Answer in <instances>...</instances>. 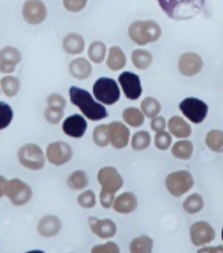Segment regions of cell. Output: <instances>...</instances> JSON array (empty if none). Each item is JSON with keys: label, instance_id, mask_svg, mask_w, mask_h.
<instances>
[{"label": "cell", "instance_id": "obj_33", "mask_svg": "<svg viewBox=\"0 0 223 253\" xmlns=\"http://www.w3.org/2000/svg\"><path fill=\"white\" fill-rule=\"evenodd\" d=\"M183 208L188 214H195L202 211L204 208V200L202 196L197 193L191 194L186 198V201L183 203Z\"/></svg>", "mask_w": 223, "mask_h": 253}, {"label": "cell", "instance_id": "obj_1", "mask_svg": "<svg viewBox=\"0 0 223 253\" xmlns=\"http://www.w3.org/2000/svg\"><path fill=\"white\" fill-rule=\"evenodd\" d=\"M71 102L79 108L86 118L91 121H99L108 117L106 108L95 101L91 94L86 89L72 86L69 89Z\"/></svg>", "mask_w": 223, "mask_h": 253}, {"label": "cell", "instance_id": "obj_37", "mask_svg": "<svg viewBox=\"0 0 223 253\" xmlns=\"http://www.w3.org/2000/svg\"><path fill=\"white\" fill-rule=\"evenodd\" d=\"M77 202H78L79 206L83 208V209H91L97 203L96 195H95L93 191L88 190V191H86V192L79 194L78 198H77Z\"/></svg>", "mask_w": 223, "mask_h": 253}, {"label": "cell", "instance_id": "obj_12", "mask_svg": "<svg viewBox=\"0 0 223 253\" xmlns=\"http://www.w3.org/2000/svg\"><path fill=\"white\" fill-rule=\"evenodd\" d=\"M190 237L194 245L199 247L210 244L215 238V231L206 222H196L191 226Z\"/></svg>", "mask_w": 223, "mask_h": 253}, {"label": "cell", "instance_id": "obj_32", "mask_svg": "<svg viewBox=\"0 0 223 253\" xmlns=\"http://www.w3.org/2000/svg\"><path fill=\"white\" fill-rule=\"evenodd\" d=\"M67 184L71 189L76 191L85 189L88 184V175L81 170L74 171L67 179Z\"/></svg>", "mask_w": 223, "mask_h": 253}, {"label": "cell", "instance_id": "obj_44", "mask_svg": "<svg viewBox=\"0 0 223 253\" xmlns=\"http://www.w3.org/2000/svg\"><path fill=\"white\" fill-rule=\"evenodd\" d=\"M151 128L153 129V131L158 132V131H162L165 129L166 126V122H165V119L163 117H155L153 118L152 122L150 124Z\"/></svg>", "mask_w": 223, "mask_h": 253}, {"label": "cell", "instance_id": "obj_43", "mask_svg": "<svg viewBox=\"0 0 223 253\" xmlns=\"http://www.w3.org/2000/svg\"><path fill=\"white\" fill-rule=\"evenodd\" d=\"M100 203L105 209H110L113 202H114V193H110V192H100Z\"/></svg>", "mask_w": 223, "mask_h": 253}, {"label": "cell", "instance_id": "obj_36", "mask_svg": "<svg viewBox=\"0 0 223 253\" xmlns=\"http://www.w3.org/2000/svg\"><path fill=\"white\" fill-rule=\"evenodd\" d=\"M14 118V111L11 106L5 102H0V131L10 126Z\"/></svg>", "mask_w": 223, "mask_h": 253}, {"label": "cell", "instance_id": "obj_30", "mask_svg": "<svg viewBox=\"0 0 223 253\" xmlns=\"http://www.w3.org/2000/svg\"><path fill=\"white\" fill-rule=\"evenodd\" d=\"M123 119L129 126L140 127L144 124V114L136 108H128L122 113Z\"/></svg>", "mask_w": 223, "mask_h": 253}, {"label": "cell", "instance_id": "obj_6", "mask_svg": "<svg viewBox=\"0 0 223 253\" xmlns=\"http://www.w3.org/2000/svg\"><path fill=\"white\" fill-rule=\"evenodd\" d=\"M5 195L14 206H24L33 197V190L27 183L14 178L8 181Z\"/></svg>", "mask_w": 223, "mask_h": 253}, {"label": "cell", "instance_id": "obj_29", "mask_svg": "<svg viewBox=\"0 0 223 253\" xmlns=\"http://www.w3.org/2000/svg\"><path fill=\"white\" fill-rule=\"evenodd\" d=\"M206 145L210 150L214 152H223V131L212 130L210 131L205 139Z\"/></svg>", "mask_w": 223, "mask_h": 253}, {"label": "cell", "instance_id": "obj_21", "mask_svg": "<svg viewBox=\"0 0 223 253\" xmlns=\"http://www.w3.org/2000/svg\"><path fill=\"white\" fill-rule=\"evenodd\" d=\"M63 48L70 55H78L85 48V41L81 35L72 33L67 34L63 40Z\"/></svg>", "mask_w": 223, "mask_h": 253}, {"label": "cell", "instance_id": "obj_16", "mask_svg": "<svg viewBox=\"0 0 223 253\" xmlns=\"http://www.w3.org/2000/svg\"><path fill=\"white\" fill-rule=\"evenodd\" d=\"M62 128L66 135L75 139H79L81 138L87 131L88 123L82 116L74 114L65 119L63 123Z\"/></svg>", "mask_w": 223, "mask_h": 253}, {"label": "cell", "instance_id": "obj_4", "mask_svg": "<svg viewBox=\"0 0 223 253\" xmlns=\"http://www.w3.org/2000/svg\"><path fill=\"white\" fill-rule=\"evenodd\" d=\"M19 162L26 169L37 171L45 166V156L41 149L33 143L23 146L18 151Z\"/></svg>", "mask_w": 223, "mask_h": 253}, {"label": "cell", "instance_id": "obj_11", "mask_svg": "<svg viewBox=\"0 0 223 253\" xmlns=\"http://www.w3.org/2000/svg\"><path fill=\"white\" fill-rule=\"evenodd\" d=\"M118 80L127 99L130 100L140 99L143 89L139 75L131 72H123Z\"/></svg>", "mask_w": 223, "mask_h": 253}, {"label": "cell", "instance_id": "obj_18", "mask_svg": "<svg viewBox=\"0 0 223 253\" xmlns=\"http://www.w3.org/2000/svg\"><path fill=\"white\" fill-rule=\"evenodd\" d=\"M61 228L62 223L60 219L57 216L52 215L44 216L37 224V231L39 235L46 238L56 236L60 232Z\"/></svg>", "mask_w": 223, "mask_h": 253}, {"label": "cell", "instance_id": "obj_47", "mask_svg": "<svg viewBox=\"0 0 223 253\" xmlns=\"http://www.w3.org/2000/svg\"><path fill=\"white\" fill-rule=\"evenodd\" d=\"M222 238H223V231H222Z\"/></svg>", "mask_w": 223, "mask_h": 253}, {"label": "cell", "instance_id": "obj_31", "mask_svg": "<svg viewBox=\"0 0 223 253\" xmlns=\"http://www.w3.org/2000/svg\"><path fill=\"white\" fill-rule=\"evenodd\" d=\"M141 110L147 118L153 119L157 117L161 111V104L153 97H147L141 102Z\"/></svg>", "mask_w": 223, "mask_h": 253}, {"label": "cell", "instance_id": "obj_13", "mask_svg": "<svg viewBox=\"0 0 223 253\" xmlns=\"http://www.w3.org/2000/svg\"><path fill=\"white\" fill-rule=\"evenodd\" d=\"M203 66L202 57L194 52L184 53L179 59V70L185 76H195L202 70Z\"/></svg>", "mask_w": 223, "mask_h": 253}, {"label": "cell", "instance_id": "obj_28", "mask_svg": "<svg viewBox=\"0 0 223 253\" xmlns=\"http://www.w3.org/2000/svg\"><path fill=\"white\" fill-rule=\"evenodd\" d=\"M88 57L95 64H100L104 61L107 55V46L102 42H94L88 47Z\"/></svg>", "mask_w": 223, "mask_h": 253}, {"label": "cell", "instance_id": "obj_7", "mask_svg": "<svg viewBox=\"0 0 223 253\" xmlns=\"http://www.w3.org/2000/svg\"><path fill=\"white\" fill-rule=\"evenodd\" d=\"M180 109L183 115L194 124L203 122L208 113L207 104L196 98H186L182 100L180 104Z\"/></svg>", "mask_w": 223, "mask_h": 253}, {"label": "cell", "instance_id": "obj_24", "mask_svg": "<svg viewBox=\"0 0 223 253\" xmlns=\"http://www.w3.org/2000/svg\"><path fill=\"white\" fill-rule=\"evenodd\" d=\"M131 60L136 68L146 70L153 63V55L145 49H135L132 52Z\"/></svg>", "mask_w": 223, "mask_h": 253}, {"label": "cell", "instance_id": "obj_17", "mask_svg": "<svg viewBox=\"0 0 223 253\" xmlns=\"http://www.w3.org/2000/svg\"><path fill=\"white\" fill-rule=\"evenodd\" d=\"M88 225L94 234L101 239H109L116 234V225L111 219H98L96 217L88 218Z\"/></svg>", "mask_w": 223, "mask_h": 253}, {"label": "cell", "instance_id": "obj_46", "mask_svg": "<svg viewBox=\"0 0 223 253\" xmlns=\"http://www.w3.org/2000/svg\"><path fill=\"white\" fill-rule=\"evenodd\" d=\"M198 253H223V246H218L216 248H204L198 251Z\"/></svg>", "mask_w": 223, "mask_h": 253}, {"label": "cell", "instance_id": "obj_5", "mask_svg": "<svg viewBox=\"0 0 223 253\" xmlns=\"http://www.w3.org/2000/svg\"><path fill=\"white\" fill-rule=\"evenodd\" d=\"M165 185L172 196L181 197L194 186V179L187 171H178L168 175Z\"/></svg>", "mask_w": 223, "mask_h": 253}, {"label": "cell", "instance_id": "obj_14", "mask_svg": "<svg viewBox=\"0 0 223 253\" xmlns=\"http://www.w3.org/2000/svg\"><path fill=\"white\" fill-rule=\"evenodd\" d=\"M110 143L115 149L126 148L130 141V130L121 122H112L108 125Z\"/></svg>", "mask_w": 223, "mask_h": 253}, {"label": "cell", "instance_id": "obj_40", "mask_svg": "<svg viewBox=\"0 0 223 253\" xmlns=\"http://www.w3.org/2000/svg\"><path fill=\"white\" fill-rule=\"evenodd\" d=\"M65 9L72 13H78L86 7L88 0H64Z\"/></svg>", "mask_w": 223, "mask_h": 253}, {"label": "cell", "instance_id": "obj_45", "mask_svg": "<svg viewBox=\"0 0 223 253\" xmlns=\"http://www.w3.org/2000/svg\"><path fill=\"white\" fill-rule=\"evenodd\" d=\"M7 181L6 179L0 175V199L5 195V191H6V186H7Z\"/></svg>", "mask_w": 223, "mask_h": 253}, {"label": "cell", "instance_id": "obj_3", "mask_svg": "<svg viewBox=\"0 0 223 253\" xmlns=\"http://www.w3.org/2000/svg\"><path fill=\"white\" fill-rule=\"evenodd\" d=\"M93 94L99 102L111 106L120 99L121 92L116 82L108 77H101L94 84Z\"/></svg>", "mask_w": 223, "mask_h": 253}, {"label": "cell", "instance_id": "obj_26", "mask_svg": "<svg viewBox=\"0 0 223 253\" xmlns=\"http://www.w3.org/2000/svg\"><path fill=\"white\" fill-rule=\"evenodd\" d=\"M194 151V145L190 141H181L176 142L172 149V153L180 160H187L190 159Z\"/></svg>", "mask_w": 223, "mask_h": 253}, {"label": "cell", "instance_id": "obj_41", "mask_svg": "<svg viewBox=\"0 0 223 253\" xmlns=\"http://www.w3.org/2000/svg\"><path fill=\"white\" fill-rule=\"evenodd\" d=\"M47 107L59 108L64 110L66 106V100L60 94L53 93L47 97Z\"/></svg>", "mask_w": 223, "mask_h": 253}, {"label": "cell", "instance_id": "obj_2", "mask_svg": "<svg viewBox=\"0 0 223 253\" xmlns=\"http://www.w3.org/2000/svg\"><path fill=\"white\" fill-rule=\"evenodd\" d=\"M128 33L132 42L145 46L157 42L162 35V29L154 21H136L130 24Z\"/></svg>", "mask_w": 223, "mask_h": 253}, {"label": "cell", "instance_id": "obj_27", "mask_svg": "<svg viewBox=\"0 0 223 253\" xmlns=\"http://www.w3.org/2000/svg\"><path fill=\"white\" fill-rule=\"evenodd\" d=\"M153 249V240L149 236H140L133 240L130 245V252L133 253H151Z\"/></svg>", "mask_w": 223, "mask_h": 253}, {"label": "cell", "instance_id": "obj_35", "mask_svg": "<svg viewBox=\"0 0 223 253\" xmlns=\"http://www.w3.org/2000/svg\"><path fill=\"white\" fill-rule=\"evenodd\" d=\"M93 141L99 147H106L110 143L108 126L100 125L94 129Z\"/></svg>", "mask_w": 223, "mask_h": 253}, {"label": "cell", "instance_id": "obj_23", "mask_svg": "<svg viewBox=\"0 0 223 253\" xmlns=\"http://www.w3.org/2000/svg\"><path fill=\"white\" fill-rule=\"evenodd\" d=\"M126 63L127 59L125 54L121 47L114 46L109 49L107 65L112 71L121 70L122 68H124Z\"/></svg>", "mask_w": 223, "mask_h": 253}, {"label": "cell", "instance_id": "obj_39", "mask_svg": "<svg viewBox=\"0 0 223 253\" xmlns=\"http://www.w3.org/2000/svg\"><path fill=\"white\" fill-rule=\"evenodd\" d=\"M45 118L47 122L52 125H57L60 123L62 118L64 117V110L59 108H50L47 107L44 113Z\"/></svg>", "mask_w": 223, "mask_h": 253}, {"label": "cell", "instance_id": "obj_22", "mask_svg": "<svg viewBox=\"0 0 223 253\" xmlns=\"http://www.w3.org/2000/svg\"><path fill=\"white\" fill-rule=\"evenodd\" d=\"M168 127L172 134L179 139L187 138L192 132L190 126L183 118L177 116L170 119Z\"/></svg>", "mask_w": 223, "mask_h": 253}, {"label": "cell", "instance_id": "obj_19", "mask_svg": "<svg viewBox=\"0 0 223 253\" xmlns=\"http://www.w3.org/2000/svg\"><path fill=\"white\" fill-rule=\"evenodd\" d=\"M113 210L121 214H130L138 207V200L132 192H124L114 200Z\"/></svg>", "mask_w": 223, "mask_h": 253}, {"label": "cell", "instance_id": "obj_20", "mask_svg": "<svg viewBox=\"0 0 223 253\" xmlns=\"http://www.w3.org/2000/svg\"><path fill=\"white\" fill-rule=\"evenodd\" d=\"M71 75L77 80H86L92 74V66L84 57L74 59L69 65Z\"/></svg>", "mask_w": 223, "mask_h": 253}, {"label": "cell", "instance_id": "obj_9", "mask_svg": "<svg viewBox=\"0 0 223 253\" xmlns=\"http://www.w3.org/2000/svg\"><path fill=\"white\" fill-rule=\"evenodd\" d=\"M47 160L54 166H63L73 158V149L65 141L52 142L46 150Z\"/></svg>", "mask_w": 223, "mask_h": 253}, {"label": "cell", "instance_id": "obj_10", "mask_svg": "<svg viewBox=\"0 0 223 253\" xmlns=\"http://www.w3.org/2000/svg\"><path fill=\"white\" fill-rule=\"evenodd\" d=\"M23 16L28 24H42L47 18V7L41 0H26L23 7Z\"/></svg>", "mask_w": 223, "mask_h": 253}, {"label": "cell", "instance_id": "obj_15", "mask_svg": "<svg viewBox=\"0 0 223 253\" xmlns=\"http://www.w3.org/2000/svg\"><path fill=\"white\" fill-rule=\"evenodd\" d=\"M22 61V54L16 47H3L0 50V72L3 74H11Z\"/></svg>", "mask_w": 223, "mask_h": 253}, {"label": "cell", "instance_id": "obj_38", "mask_svg": "<svg viewBox=\"0 0 223 253\" xmlns=\"http://www.w3.org/2000/svg\"><path fill=\"white\" fill-rule=\"evenodd\" d=\"M155 147L160 150H166L172 144V136L167 131H158L154 138Z\"/></svg>", "mask_w": 223, "mask_h": 253}, {"label": "cell", "instance_id": "obj_25", "mask_svg": "<svg viewBox=\"0 0 223 253\" xmlns=\"http://www.w3.org/2000/svg\"><path fill=\"white\" fill-rule=\"evenodd\" d=\"M0 86L6 97L13 98L18 93L21 88V84L18 78L12 75H7L1 79Z\"/></svg>", "mask_w": 223, "mask_h": 253}, {"label": "cell", "instance_id": "obj_42", "mask_svg": "<svg viewBox=\"0 0 223 253\" xmlns=\"http://www.w3.org/2000/svg\"><path fill=\"white\" fill-rule=\"evenodd\" d=\"M91 253H120V249L118 245L112 242H109L103 245H97L91 250Z\"/></svg>", "mask_w": 223, "mask_h": 253}, {"label": "cell", "instance_id": "obj_34", "mask_svg": "<svg viewBox=\"0 0 223 253\" xmlns=\"http://www.w3.org/2000/svg\"><path fill=\"white\" fill-rule=\"evenodd\" d=\"M151 142V137L149 131H140L136 132L132 137L131 146L132 149L137 151L144 150L149 148Z\"/></svg>", "mask_w": 223, "mask_h": 253}, {"label": "cell", "instance_id": "obj_8", "mask_svg": "<svg viewBox=\"0 0 223 253\" xmlns=\"http://www.w3.org/2000/svg\"><path fill=\"white\" fill-rule=\"evenodd\" d=\"M98 180L102 186L103 192L114 193L123 185V179L118 170L112 167H106L99 170Z\"/></svg>", "mask_w": 223, "mask_h": 253}, {"label": "cell", "instance_id": "obj_48", "mask_svg": "<svg viewBox=\"0 0 223 253\" xmlns=\"http://www.w3.org/2000/svg\"><path fill=\"white\" fill-rule=\"evenodd\" d=\"M0 93H1V92H0Z\"/></svg>", "mask_w": 223, "mask_h": 253}]
</instances>
